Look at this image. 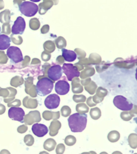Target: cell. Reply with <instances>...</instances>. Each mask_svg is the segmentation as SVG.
Segmentation results:
<instances>
[{"mask_svg":"<svg viewBox=\"0 0 137 154\" xmlns=\"http://www.w3.org/2000/svg\"><path fill=\"white\" fill-rule=\"evenodd\" d=\"M60 98L57 94H53L48 95L45 100V105L49 109L57 108L60 103Z\"/></svg>","mask_w":137,"mask_h":154,"instance_id":"obj_9","label":"cell"},{"mask_svg":"<svg viewBox=\"0 0 137 154\" xmlns=\"http://www.w3.org/2000/svg\"><path fill=\"white\" fill-rule=\"evenodd\" d=\"M26 27V23L23 17H18L11 28V32L14 35H22Z\"/></svg>","mask_w":137,"mask_h":154,"instance_id":"obj_8","label":"cell"},{"mask_svg":"<svg viewBox=\"0 0 137 154\" xmlns=\"http://www.w3.org/2000/svg\"><path fill=\"white\" fill-rule=\"evenodd\" d=\"M55 89L57 94L64 95L70 91V85L65 80H59L56 83Z\"/></svg>","mask_w":137,"mask_h":154,"instance_id":"obj_11","label":"cell"},{"mask_svg":"<svg viewBox=\"0 0 137 154\" xmlns=\"http://www.w3.org/2000/svg\"><path fill=\"white\" fill-rule=\"evenodd\" d=\"M63 70L60 65H53L49 69L48 76L49 79L53 81H57L62 76Z\"/></svg>","mask_w":137,"mask_h":154,"instance_id":"obj_10","label":"cell"},{"mask_svg":"<svg viewBox=\"0 0 137 154\" xmlns=\"http://www.w3.org/2000/svg\"><path fill=\"white\" fill-rule=\"evenodd\" d=\"M54 88V82L48 78H43L39 80L36 85L37 94L41 96L50 94Z\"/></svg>","mask_w":137,"mask_h":154,"instance_id":"obj_2","label":"cell"},{"mask_svg":"<svg viewBox=\"0 0 137 154\" xmlns=\"http://www.w3.org/2000/svg\"><path fill=\"white\" fill-rule=\"evenodd\" d=\"M32 132L38 137H43L48 133V128L46 125L42 124H34L32 128Z\"/></svg>","mask_w":137,"mask_h":154,"instance_id":"obj_12","label":"cell"},{"mask_svg":"<svg viewBox=\"0 0 137 154\" xmlns=\"http://www.w3.org/2000/svg\"><path fill=\"white\" fill-rule=\"evenodd\" d=\"M0 154H10V153L8 150L3 149L0 152Z\"/></svg>","mask_w":137,"mask_h":154,"instance_id":"obj_15","label":"cell"},{"mask_svg":"<svg viewBox=\"0 0 137 154\" xmlns=\"http://www.w3.org/2000/svg\"><path fill=\"white\" fill-rule=\"evenodd\" d=\"M11 38L5 34H0V50L5 51L9 48Z\"/></svg>","mask_w":137,"mask_h":154,"instance_id":"obj_13","label":"cell"},{"mask_svg":"<svg viewBox=\"0 0 137 154\" xmlns=\"http://www.w3.org/2000/svg\"><path fill=\"white\" fill-rule=\"evenodd\" d=\"M7 54L11 61L14 63H18L23 60L22 51L17 47H10L8 49Z\"/></svg>","mask_w":137,"mask_h":154,"instance_id":"obj_5","label":"cell"},{"mask_svg":"<svg viewBox=\"0 0 137 154\" xmlns=\"http://www.w3.org/2000/svg\"><path fill=\"white\" fill-rule=\"evenodd\" d=\"M62 56L66 61L71 62L76 60L77 54L75 51L66 49H62Z\"/></svg>","mask_w":137,"mask_h":154,"instance_id":"obj_14","label":"cell"},{"mask_svg":"<svg viewBox=\"0 0 137 154\" xmlns=\"http://www.w3.org/2000/svg\"><path fill=\"white\" fill-rule=\"evenodd\" d=\"M67 121L72 132H82L86 127L87 115L85 113H73L69 117Z\"/></svg>","mask_w":137,"mask_h":154,"instance_id":"obj_1","label":"cell"},{"mask_svg":"<svg viewBox=\"0 0 137 154\" xmlns=\"http://www.w3.org/2000/svg\"><path fill=\"white\" fill-rule=\"evenodd\" d=\"M113 103L117 108L125 111L131 110L133 106L132 103L122 95L116 96L114 99Z\"/></svg>","mask_w":137,"mask_h":154,"instance_id":"obj_4","label":"cell"},{"mask_svg":"<svg viewBox=\"0 0 137 154\" xmlns=\"http://www.w3.org/2000/svg\"><path fill=\"white\" fill-rule=\"evenodd\" d=\"M9 117L12 120L24 122L25 112L24 110L19 107H11L8 111Z\"/></svg>","mask_w":137,"mask_h":154,"instance_id":"obj_7","label":"cell"},{"mask_svg":"<svg viewBox=\"0 0 137 154\" xmlns=\"http://www.w3.org/2000/svg\"><path fill=\"white\" fill-rule=\"evenodd\" d=\"M0 32H1V26H0Z\"/></svg>","mask_w":137,"mask_h":154,"instance_id":"obj_16","label":"cell"},{"mask_svg":"<svg viewBox=\"0 0 137 154\" xmlns=\"http://www.w3.org/2000/svg\"><path fill=\"white\" fill-rule=\"evenodd\" d=\"M19 10L26 17H33L38 11V5L31 1H24L19 5Z\"/></svg>","mask_w":137,"mask_h":154,"instance_id":"obj_3","label":"cell"},{"mask_svg":"<svg viewBox=\"0 0 137 154\" xmlns=\"http://www.w3.org/2000/svg\"><path fill=\"white\" fill-rule=\"evenodd\" d=\"M62 69L69 81H71L75 77H79V71L78 70L77 67L72 64L64 63L63 65Z\"/></svg>","mask_w":137,"mask_h":154,"instance_id":"obj_6","label":"cell"}]
</instances>
